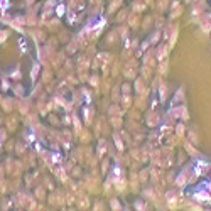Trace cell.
<instances>
[{
	"label": "cell",
	"instance_id": "cell-1",
	"mask_svg": "<svg viewBox=\"0 0 211 211\" xmlns=\"http://www.w3.org/2000/svg\"><path fill=\"white\" fill-rule=\"evenodd\" d=\"M9 5H10V2H9V0H0V10L9 9Z\"/></svg>",
	"mask_w": 211,
	"mask_h": 211
},
{
	"label": "cell",
	"instance_id": "cell-2",
	"mask_svg": "<svg viewBox=\"0 0 211 211\" xmlns=\"http://www.w3.org/2000/svg\"><path fill=\"white\" fill-rule=\"evenodd\" d=\"M58 14L61 15V14H64V5H59L58 7Z\"/></svg>",
	"mask_w": 211,
	"mask_h": 211
}]
</instances>
